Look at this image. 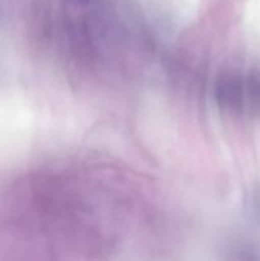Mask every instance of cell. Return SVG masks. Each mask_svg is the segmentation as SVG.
<instances>
[{
    "label": "cell",
    "mask_w": 260,
    "mask_h": 261,
    "mask_svg": "<svg viewBox=\"0 0 260 261\" xmlns=\"http://www.w3.org/2000/svg\"><path fill=\"white\" fill-rule=\"evenodd\" d=\"M69 2L76 5H88L91 4V3H93L94 0H69Z\"/></svg>",
    "instance_id": "1"
}]
</instances>
